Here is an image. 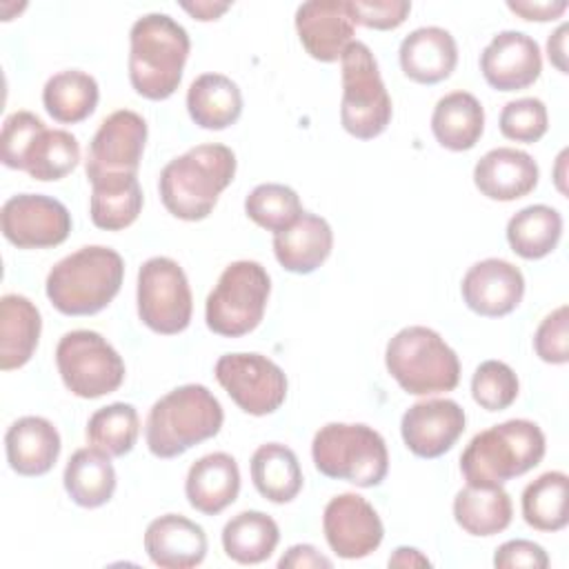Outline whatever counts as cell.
<instances>
[{
  "mask_svg": "<svg viewBox=\"0 0 569 569\" xmlns=\"http://www.w3.org/2000/svg\"><path fill=\"white\" fill-rule=\"evenodd\" d=\"M236 176V153L220 142L196 144L169 160L158 178L164 209L187 222L204 220Z\"/></svg>",
  "mask_w": 569,
  "mask_h": 569,
  "instance_id": "cell-1",
  "label": "cell"
},
{
  "mask_svg": "<svg viewBox=\"0 0 569 569\" xmlns=\"http://www.w3.org/2000/svg\"><path fill=\"white\" fill-rule=\"evenodd\" d=\"M191 40L167 13H147L129 31V82L147 100L176 93L189 58Z\"/></svg>",
  "mask_w": 569,
  "mask_h": 569,
  "instance_id": "cell-2",
  "label": "cell"
},
{
  "mask_svg": "<svg viewBox=\"0 0 569 569\" xmlns=\"http://www.w3.org/2000/svg\"><path fill=\"white\" fill-rule=\"evenodd\" d=\"M542 429L525 418L505 420L476 433L460 456L467 485L496 487L538 467L545 458Z\"/></svg>",
  "mask_w": 569,
  "mask_h": 569,
  "instance_id": "cell-3",
  "label": "cell"
},
{
  "mask_svg": "<svg viewBox=\"0 0 569 569\" xmlns=\"http://www.w3.org/2000/svg\"><path fill=\"white\" fill-rule=\"evenodd\" d=\"M122 278V256L109 247L89 244L56 262L44 289L49 302L60 313L93 316L118 296Z\"/></svg>",
  "mask_w": 569,
  "mask_h": 569,
  "instance_id": "cell-4",
  "label": "cell"
},
{
  "mask_svg": "<svg viewBox=\"0 0 569 569\" xmlns=\"http://www.w3.org/2000/svg\"><path fill=\"white\" fill-rule=\"evenodd\" d=\"M222 420V405L204 385L176 387L149 409L147 447L156 458H178L193 445L213 438Z\"/></svg>",
  "mask_w": 569,
  "mask_h": 569,
  "instance_id": "cell-5",
  "label": "cell"
},
{
  "mask_svg": "<svg viewBox=\"0 0 569 569\" xmlns=\"http://www.w3.org/2000/svg\"><path fill=\"white\" fill-rule=\"evenodd\" d=\"M391 378L411 396L453 391L460 382V360L445 338L422 325L400 329L385 349Z\"/></svg>",
  "mask_w": 569,
  "mask_h": 569,
  "instance_id": "cell-6",
  "label": "cell"
},
{
  "mask_svg": "<svg viewBox=\"0 0 569 569\" xmlns=\"http://www.w3.org/2000/svg\"><path fill=\"white\" fill-rule=\"evenodd\" d=\"M316 469L333 480L356 487H378L389 471L385 438L362 422H329L311 442Z\"/></svg>",
  "mask_w": 569,
  "mask_h": 569,
  "instance_id": "cell-7",
  "label": "cell"
},
{
  "mask_svg": "<svg viewBox=\"0 0 569 569\" xmlns=\"http://www.w3.org/2000/svg\"><path fill=\"white\" fill-rule=\"evenodd\" d=\"M271 293L267 269L256 260H236L224 267L204 302L207 327L224 338L253 331L264 316Z\"/></svg>",
  "mask_w": 569,
  "mask_h": 569,
  "instance_id": "cell-8",
  "label": "cell"
},
{
  "mask_svg": "<svg viewBox=\"0 0 569 569\" xmlns=\"http://www.w3.org/2000/svg\"><path fill=\"white\" fill-rule=\"evenodd\" d=\"M342 102L340 122L347 133L358 140H371L380 136L393 116L389 91L382 82L378 62L371 49L353 40L342 58Z\"/></svg>",
  "mask_w": 569,
  "mask_h": 569,
  "instance_id": "cell-9",
  "label": "cell"
},
{
  "mask_svg": "<svg viewBox=\"0 0 569 569\" xmlns=\"http://www.w3.org/2000/svg\"><path fill=\"white\" fill-rule=\"evenodd\" d=\"M56 365L64 387L87 400L113 393L124 380L120 353L91 329L67 331L56 347Z\"/></svg>",
  "mask_w": 569,
  "mask_h": 569,
  "instance_id": "cell-10",
  "label": "cell"
},
{
  "mask_svg": "<svg viewBox=\"0 0 569 569\" xmlns=\"http://www.w3.org/2000/svg\"><path fill=\"white\" fill-rule=\"evenodd\" d=\"M138 316L156 333L173 336L189 327L193 298L182 267L167 258L153 256L138 271Z\"/></svg>",
  "mask_w": 569,
  "mask_h": 569,
  "instance_id": "cell-11",
  "label": "cell"
},
{
  "mask_svg": "<svg viewBox=\"0 0 569 569\" xmlns=\"http://www.w3.org/2000/svg\"><path fill=\"white\" fill-rule=\"evenodd\" d=\"M213 373L229 398L249 416H269L287 398L284 371L262 353H224Z\"/></svg>",
  "mask_w": 569,
  "mask_h": 569,
  "instance_id": "cell-12",
  "label": "cell"
},
{
  "mask_svg": "<svg viewBox=\"0 0 569 569\" xmlns=\"http://www.w3.org/2000/svg\"><path fill=\"white\" fill-rule=\"evenodd\" d=\"M147 133V120L140 113L131 109L109 113L93 133L87 151L84 171L89 182L104 176H138Z\"/></svg>",
  "mask_w": 569,
  "mask_h": 569,
  "instance_id": "cell-13",
  "label": "cell"
},
{
  "mask_svg": "<svg viewBox=\"0 0 569 569\" xmlns=\"http://www.w3.org/2000/svg\"><path fill=\"white\" fill-rule=\"evenodd\" d=\"M0 224L2 236L18 249H47L69 238L71 213L51 196L18 193L2 204Z\"/></svg>",
  "mask_w": 569,
  "mask_h": 569,
  "instance_id": "cell-14",
  "label": "cell"
},
{
  "mask_svg": "<svg viewBox=\"0 0 569 569\" xmlns=\"http://www.w3.org/2000/svg\"><path fill=\"white\" fill-rule=\"evenodd\" d=\"M322 531L331 551L345 560L373 553L385 536L378 511L358 493H340L327 502Z\"/></svg>",
  "mask_w": 569,
  "mask_h": 569,
  "instance_id": "cell-15",
  "label": "cell"
},
{
  "mask_svg": "<svg viewBox=\"0 0 569 569\" xmlns=\"http://www.w3.org/2000/svg\"><path fill=\"white\" fill-rule=\"evenodd\" d=\"M465 409L449 398H429L411 405L402 420L400 433L407 449L418 458H440L465 431Z\"/></svg>",
  "mask_w": 569,
  "mask_h": 569,
  "instance_id": "cell-16",
  "label": "cell"
},
{
  "mask_svg": "<svg viewBox=\"0 0 569 569\" xmlns=\"http://www.w3.org/2000/svg\"><path fill=\"white\" fill-rule=\"evenodd\" d=\"M480 71L496 91L527 89L542 71L540 47L522 31H500L482 49Z\"/></svg>",
  "mask_w": 569,
  "mask_h": 569,
  "instance_id": "cell-17",
  "label": "cell"
},
{
  "mask_svg": "<svg viewBox=\"0 0 569 569\" xmlns=\"http://www.w3.org/2000/svg\"><path fill=\"white\" fill-rule=\"evenodd\" d=\"M465 305L485 318L511 313L525 296L522 271L502 258H485L471 264L460 284Z\"/></svg>",
  "mask_w": 569,
  "mask_h": 569,
  "instance_id": "cell-18",
  "label": "cell"
},
{
  "mask_svg": "<svg viewBox=\"0 0 569 569\" xmlns=\"http://www.w3.org/2000/svg\"><path fill=\"white\" fill-rule=\"evenodd\" d=\"M349 0H309L296 9V31L305 51L320 62H336L353 42Z\"/></svg>",
  "mask_w": 569,
  "mask_h": 569,
  "instance_id": "cell-19",
  "label": "cell"
},
{
  "mask_svg": "<svg viewBox=\"0 0 569 569\" xmlns=\"http://www.w3.org/2000/svg\"><path fill=\"white\" fill-rule=\"evenodd\" d=\"M540 178L538 162L520 149L496 147L473 167V184L489 200L511 202L529 196Z\"/></svg>",
  "mask_w": 569,
  "mask_h": 569,
  "instance_id": "cell-20",
  "label": "cell"
},
{
  "mask_svg": "<svg viewBox=\"0 0 569 569\" xmlns=\"http://www.w3.org/2000/svg\"><path fill=\"white\" fill-rule=\"evenodd\" d=\"M144 551L156 567L191 569L207 556V533L198 522L180 513H164L149 522Z\"/></svg>",
  "mask_w": 569,
  "mask_h": 569,
  "instance_id": "cell-21",
  "label": "cell"
},
{
  "mask_svg": "<svg viewBox=\"0 0 569 569\" xmlns=\"http://www.w3.org/2000/svg\"><path fill=\"white\" fill-rule=\"evenodd\" d=\"M400 69L418 84H438L447 80L458 64V44L442 27L413 29L400 42Z\"/></svg>",
  "mask_w": 569,
  "mask_h": 569,
  "instance_id": "cell-22",
  "label": "cell"
},
{
  "mask_svg": "<svg viewBox=\"0 0 569 569\" xmlns=\"http://www.w3.org/2000/svg\"><path fill=\"white\" fill-rule=\"evenodd\" d=\"M60 433L42 416H22L4 433L7 462L18 476H44L60 456Z\"/></svg>",
  "mask_w": 569,
  "mask_h": 569,
  "instance_id": "cell-23",
  "label": "cell"
},
{
  "mask_svg": "<svg viewBox=\"0 0 569 569\" xmlns=\"http://www.w3.org/2000/svg\"><path fill=\"white\" fill-rule=\"evenodd\" d=\"M184 493L189 505L204 516H218L224 511L240 493V469L233 456L213 451L198 458L189 467Z\"/></svg>",
  "mask_w": 569,
  "mask_h": 569,
  "instance_id": "cell-24",
  "label": "cell"
},
{
  "mask_svg": "<svg viewBox=\"0 0 569 569\" xmlns=\"http://www.w3.org/2000/svg\"><path fill=\"white\" fill-rule=\"evenodd\" d=\"M333 249L331 224L316 213L302 216L287 229L273 233V253L282 269L291 273L316 271Z\"/></svg>",
  "mask_w": 569,
  "mask_h": 569,
  "instance_id": "cell-25",
  "label": "cell"
},
{
  "mask_svg": "<svg viewBox=\"0 0 569 569\" xmlns=\"http://www.w3.org/2000/svg\"><path fill=\"white\" fill-rule=\"evenodd\" d=\"M42 318L38 307L20 296L0 298V369L11 371L24 367L40 340Z\"/></svg>",
  "mask_w": 569,
  "mask_h": 569,
  "instance_id": "cell-26",
  "label": "cell"
},
{
  "mask_svg": "<svg viewBox=\"0 0 569 569\" xmlns=\"http://www.w3.org/2000/svg\"><path fill=\"white\" fill-rule=\"evenodd\" d=\"M431 131L440 147L449 151H469L485 131V109L469 91L442 96L431 113Z\"/></svg>",
  "mask_w": 569,
  "mask_h": 569,
  "instance_id": "cell-27",
  "label": "cell"
},
{
  "mask_svg": "<svg viewBox=\"0 0 569 569\" xmlns=\"http://www.w3.org/2000/svg\"><path fill=\"white\" fill-rule=\"evenodd\" d=\"M69 498L84 509L102 507L116 491V469L111 456L98 447H82L73 451L62 473Z\"/></svg>",
  "mask_w": 569,
  "mask_h": 569,
  "instance_id": "cell-28",
  "label": "cell"
},
{
  "mask_svg": "<svg viewBox=\"0 0 569 569\" xmlns=\"http://www.w3.org/2000/svg\"><path fill=\"white\" fill-rule=\"evenodd\" d=\"M187 111L198 127L220 131L240 118L242 93L231 78L202 73L187 89Z\"/></svg>",
  "mask_w": 569,
  "mask_h": 569,
  "instance_id": "cell-29",
  "label": "cell"
},
{
  "mask_svg": "<svg viewBox=\"0 0 569 569\" xmlns=\"http://www.w3.org/2000/svg\"><path fill=\"white\" fill-rule=\"evenodd\" d=\"M142 211V189L136 173L104 176L91 180L89 216L98 229L122 231L131 227Z\"/></svg>",
  "mask_w": 569,
  "mask_h": 569,
  "instance_id": "cell-30",
  "label": "cell"
},
{
  "mask_svg": "<svg viewBox=\"0 0 569 569\" xmlns=\"http://www.w3.org/2000/svg\"><path fill=\"white\" fill-rule=\"evenodd\" d=\"M249 469L253 487L269 502H291L302 489V469L298 456L282 442L260 445L251 456Z\"/></svg>",
  "mask_w": 569,
  "mask_h": 569,
  "instance_id": "cell-31",
  "label": "cell"
},
{
  "mask_svg": "<svg viewBox=\"0 0 569 569\" xmlns=\"http://www.w3.org/2000/svg\"><path fill=\"white\" fill-rule=\"evenodd\" d=\"M513 505L502 485H467L453 498V518L469 536H496L511 525Z\"/></svg>",
  "mask_w": 569,
  "mask_h": 569,
  "instance_id": "cell-32",
  "label": "cell"
},
{
  "mask_svg": "<svg viewBox=\"0 0 569 569\" xmlns=\"http://www.w3.org/2000/svg\"><path fill=\"white\" fill-rule=\"evenodd\" d=\"M100 100V89L93 76L80 69H64L53 73L42 89V104L47 113L60 124H76L87 120Z\"/></svg>",
  "mask_w": 569,
  "mask_h": 569,
  "instance_id": "cell-33",
  "label": "cell"
},
{
  "mask_svg": "<svg viewBox=\"0 0 569 569\" xmlns=\"http://www.w3.org/2000/svg\"><path fill=\"white\" fill-rule=\"evenodd\" d=\"M562 236V216L549 204H529L507 222V242L525 260L549 256Z\"/></svg>",
  "mask_w": 569,
  "mask_h": 569,
  "instance_id": "cell-34",
  "label": "cell"
},
{
  "mask_svg": "<svg viewBox=\"0 0 569 569\" xmlns=\"http://www.w3.org/2000/svg\"><path fill=\"white\" fill-rule=\"evenodd\" d=\"M280 529L276 520L256 509L236 513L222 527V549L240 565L264 562L276 551Z\"/></svg>",
  "mask_w": 569,
  "mask_h": 569,
  "instance_id": "cell-35",
  "label": "cell"
},
{
  "mask_svg": "<svg viewBox=\"0 0 569 569\" xmlns=\"http://www.w3.org/2000/svg\"><path fill=\"white\" fill-rule=\"evenodd\" d=\"M569 478L565 471H547L522 491V518L538 531H560L569 522Z\"/></svg>",
  "mask_w": 569,
  "mask_h": 569,
  "instance_id": "cell-36",
  "label": "cell"
},
{
  "mask_svg": "<svg viewBox=\"0 0 569 569\" xmlns=\"http://www.w3.org/2000/svg\"><path fill=\"white\" fill-rule=\"evenodd\" d=\"M80 160V144L73 133L64 129H42L22 162V171H27L33 180L51 182L60 180L76 169Z\"/></svg>",
  "mask_w": 569,
  "mask_h": 569,
  "instance_id": "cell-37",
  "label": "cell"
},
{
  "mask_svg": "<svg viewBox=\"0 0 569 569\" xmlns=\"http://www.w3.org/2000/svg\"><path fill=\"white\" fill-rule=\"evenodd\" d=\"M140 433V418L133 405L111 402L100 407L87 422V440L111 458L127 456Z\"/></svg>",
  "mask_w": 569,
  "mask_h": 569,
  "instance_id": "cell-38",
  "label": "cell"
},
{
  "mask_svg": "<svg viewBox=\"0 0 569 569\" xmlns=\"http://www.w3.org/2000/svg\"><path fill=\"white\" fill-rule=\"evenodd\" d=\"M244 213L258 227L278 233L302 216V202L291 187L264 182L251 189V193L244 198Z\"/></svg>",
  "mask_w": 569,
  "mask_h": 569,
  "instance_id": "cell-39",
  "label": "cell"
},
{
  "mask_svg": "<svg viewBox=\"0 0 569 569\" xmlns=\"http://www.w3.org/2000/svg\"><path fill=\"white\" fill-rule=\"evenodd\" d=\"M520 382L516 371L500 360H485L471 376V396L487 411H502L518 398Z\"/></svg>",
  "mask_w": 569,
  "mask_h": 569,
  "instance_id": "cell-40",
  "label": "cell"
},
{
  "mask_svg": "<svg viewBox=\"0 0 569 569\" xmlns=\"http://www.w3.org/2000/svg\"><path fill=\"white\" fill-rule=\"evenodd\" d=\"M500 133L516 142H538L549 129L547 107L540 98H518L502 107L498 120Z\"/></svg>",
  "mask_w": 569,
  "mask_h": 569,
  "instance_id": "cell-41",
  "label": "cell"
},
{
  "mask_svg": "<svg viewBox=\"0 0 569 569\" xmlns=\"http://www.w3.org/2000/svg\"><path fill=\"white\" fill-rule=\"evenodd\" d=\"M44 129V122L31 111H16L4 118L0 133V158L9 169L22 171L24 156L33 138Z\"/></svg>",
  "mask_w": 569,
  "mask_h": 569,
  "instance_id": "cell-42",
  "label": "cell"
},
{
  "mask_svg": "<svg viewBox=\"0 0 569 569\" xmlns=\"http://www.w3.org/2000/svg\"><path fill=\"white\" fill-rule=\"evenodd\" d=\"M569 309L560 305L549 316L542 318L533 333V349L542 362L549 365H565L569 360Z\"/></svg>",
  "mask_w": 569,
  "mask_h": 569,
  "instance_id": "cell-43",
  "label": "cell"
},
{
  "mask_svg": "<svg viewBox=\"0 0 569 569\" xmlns=\"http://www.w3.org/2000/svg\"><path fill=\"white\" fill-rule=\"evenodd\" d=\"M411 2L407 0H349V13L353 24L378 31L400 27L407 20Z\"/></svg>",
  "mask_w": 569,
  "mask_h": 569,
  "instance_id": "cell-44",
  "label": "cell"
},
{
  "mask_svg": "<svg viewBox=\"0 0 569 569\" xmlns=\"http://www.w3.org/2000/svg\"><path fill=\"white\" fill-rule=\"evenodd\" d=\"M493 567L496 569H518V567H527V569H547L549 567V556L547 551L533 542V540H525V538H516V540H507L502 542L496 553H493Z\"/></svg>",
  "mask_w": 569,
  "mask_h": 569,
  "instance_id": "cell-45",
  "label": "cell"
},
{
  "mask_svg": "<svg viewBox=\"0 0 569 569\" xmlns=\"http://www.w3.org/2000/svg\"><path fill=\"white\" fill-rule=\"evenodd\" d=\"M567 0H545V2H531V0H509L507 9L520 16L522 20H536V22H549L558 20L567 11Z\"/></svg>",
  "mask_w": 569,
  "mask_h": 569,
  "instance_id": "cell-46",
  "label": "cell"
},
{
  "mask_svg": "<svg viewBox=\"0 0 569 569\" xmlns=\"http://www.w3.org/2000/svg\"><path fill=\"white\" fill-rule=\"evenodd\" d=\"M280 569H316V567H331V560L322 556L313 545H293L287 553L278 560Z\"/></svg>",
  "mask_w": 569,
  "mask_h": 569,
  "instance_id": "cell-47",
  "label": "cell"
},
{
  "mask_svg": "<svg viewBox=\"0 0 569 569\" xmlns=\"http://www.w3.org/2000/svg\"><path fill=\"white\" fill-rule=\"evenodd\" d=\"M567 31L569 24L562 22L547 40V56L560 73H567Z\"/></svg>",
  "mask_w": 569,
  "mask_h": 569,
  "instance_id": "cell-48",
  "label": "cell"
},
{
  "mask_svg": "<svg viewBox=\"0 0 569 569\" xmlns=\"http://www.w3.org/2000/svg\"><path fill=\"white\" fill-rule=\"evenodd\" d=\"M180 7H182L184 11H189L196 20L207 22V20H218L231 4H229V2H193V4L182 2Z\"/></svg>",
  "mask_w": 569,
  "mask_h": 569,
  "instance_id": "cell-49",
  "label": "cell"
},
{
  "mask_svg": "<svg viewBox=\"0 0 569 569\" xmlns=\"http://www.w3.org/2000/svg\"><path fill=\"white\" fill-rule=\"evenodd\" d=\"M429 558L413 547H398L389 556V567H429Z\"/></svg>",
  "mask_w": 569,
  "mask_h": 569,
  "instance_id": "cell-50",
  "label": "cell"
}]
</instances>
